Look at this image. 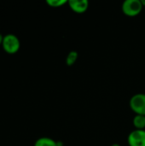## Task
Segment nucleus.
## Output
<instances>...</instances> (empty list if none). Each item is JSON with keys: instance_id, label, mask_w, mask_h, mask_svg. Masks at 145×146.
<instances>
[{"instance_id": "nucleus-1", "label": "nucleus", "mask_w": 145, "mask_h": 146, "mask_svg": "<svg viewBox=\"0 0 145 146\" xmlns=\"http://www.w3.org/2000/svg\"><path fill=\"white\" fill-rule=\"evenodd\" d=\"M3 49L9 54H15L16 53L21 47V42L19 38L13 33H8L3 36V43H2Z\"/></svg>"}, {"instance_id": "nucleus-2", "label": "nucleus", "mask_w": 145, "mask_h": 146, "mask_svg": "<svg viewBox=\"0 0 145 146\" xmlns=\"http://www.w3.org/2000/svg\"><path fill=\"white\" fill-rule=\"evenodd\" d=\"M143 7L141 0H126L122 3L121 9L126 15L133 17L140 14Z\"/></svg>"}, {"instance_id": "nucleus-3", "label": "nucleus", "mask_w": 145, "mask_h": 146, "mask_svg": "<svg viewBox=\"0 0 145 146\" xmlns=\"http://www.w3.org/2000/svg\"><path fill=\"white\" fill-rule=\"evenodd\" d=\"M131 110L136 115H145V93L134 94L129 102Z\"/></svg>"}, {"instance_id": "nucleus-4", "label": "nucleus", "mask_w": 145, "mask_h": 146, "mask_svg": "<svg viewBox=\"0 0 145 146\" xmlns=\"http://www.w3.org/2000/svg\"><path fill=\"white\" fill-rule=\"evenodd\" d=\"M129 146H145V130L135 129L127 137Z\"/></svg>"}, {"instance_id": "nucleus-5", "label": "nucleus", "mask_w": 145, "mask_h": 146, "mask_svg": "<svg viewBox=\"0 0 145 146\" xmlns=\"http://www.w3.org/2000/svg\"><path fill=\"white\" fill-rule=\"evenodd\" d=\"M68 5L70 9L75 13H85L89 8V2L87 0H69Z\"/></svg>"}, {"instance_id": "nucleus-6", "label": "nucleus", "mask_w": 145, "mask_h": 146, "mask_svg": "<svg viewBox=\"0 0 145 146\" xmlns=\"http://www.w3.org/2000/svg\"><path fill=\"white\" fill-rule=\"evenodd\" d=\"M34 146H57V141L49 137H41L35 141Z\"/></svg>"}, {"instance_id": "nucleus-7", "label": "nucleus", "mask_w": 145, "mask_h": 146, "mask_svg": "<svg viewBox=\"0 0 145 146\" xmlns=\"http://www.w3.org/2000/svg\"><path fill=\"white\" fill-rule=\"evenodd\" d=\"M133 126L136 129L138 130H144L145 128V115H136L132 120Z\"/></svg>"}, {"instance_id": "nucleus-8", "label": "nucleus", "mask_w": 145, "mask_h": 146, "mask_svg": "<svg viewBox=\"0 0 145 146\" xmlns=\"http://www.w3.org/2000/svg\"><path fill=\"white\" fill-rule=\"evenodd\" d=\"M78 56H79V54H78L77 51H75V50L70 51L67 55V57H66V63H67V65L68 66L73 65L76 62L77 59H78Z\"/></svg>"}, {"instance_id": "nucleus-9", "label": "nucleus", "mask_w": 145, "mask_h": 146, "mask_svg": "<svg viewBox=\"0 0 145 146\" xmlns=\"http://www.w3.org/2000/svg\"><path fill=\"white\" fill-rule=\"evenodd\" d=\"M47 4L50 7L53 8H58L61 6H63L64 4L68 3V0H47L46 1Z\"/></svg>"}, {"instance_id": "nucleus-10", "label": "nucleus", "mask_w": 145, "mask_h": 146, "mask_svg": "<svg viewBox=\"0 0 145 146\" xmlns=\"http://www.w3.org/2000/svg\"><path fill=\"white\" fill-rule=\"evenodd\" d=\"M3 36L0 33V45H2V43H3Z\"/></svg>"}, {"instance_id": "nucleus-11", "label": "nucleus", "mask_w": 145, "mask_h": 146, "mask_svg": "<svg viewBox=\"0 0 145 146\" xmlns=\"http://www.w3.org/2000/svg\"><path fill=\"white\" fill-rule=\"evenodd\" d=\"M111 146H121L120 144H117V143H115V144H113Z\"/></svg>"}, {"instance_id": "nucleus-12", "label": "nucleus", "mask_w": 145, "mask_h": 146, "mask_svg": "<svg viewBox=\"0 0 145 146\" xmlns=\"http://www.w3.org/2000/svg\"><path fill=\"white\" fill-rule=\"evenodd\" d=\"M142 1V3H143V5L145 6V0H141Z\"/></svg>"}]
</instances>
